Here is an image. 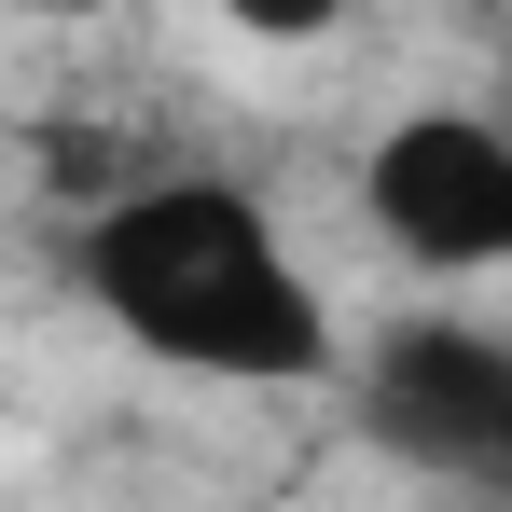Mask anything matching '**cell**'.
Wrapping results in <instances>:
<instances>
[{
    "mask_svg": "<svg viewBox=\"0 0 512 512\" xmlns=\"http://www.w3.org/2000/svg\"><path fill=\"white\" fill-rule=\"evenodd\" d=\"M70 263H84V305L167 374H208V388H319L333 374V319H319L305 263L277 250L250 180H208V167L139 180L84 222Z\"/></svg>",
    "mask_w": 512,
    "mask_h": 512,
    "instance_id": "cell-1",
    "label": "cell"
},
{
    "mask_svg": "<svg viewBox=\"0 0 512 512\" xmlns=\"http://www.w3.org/2000/svg\"><path fill=\"white\" fill-rule=\"evenodd\" d=\"M360 208L416 277H499L512 263V125L499 111H402L360 167Z\"/></svg>",
    "mask_w": 512,
    "mask_h": 512,
    "instance_id": "cell-2",
    "label": "cell"
},
{
    "mask_svg": "<svg viewBox=\"0 0 512 512\" xmlns=\"http://www.w3.org/2000/svg\"><path fill=\"white\" fill-rule=\"evenodd\" d=\"M360 429L443 485H512V346L471 319H402L360 360Z\"/></svg>",
    "mask_w": 512,
    "mask_h": 512,
    "instance_id": "cell-3",
    "label": "cell"
},
{
    "mask_svg": "<svg viewBox=\"0 0 512 512\" xmlns=\"http://www.w3.org/2000/svg\"><path fill=\"white\" fill-rule=\"evenodd\" d=\"M250 42H319V28H346V0H222Z\"/></svg>",
    "mask_w": 512,
    "mask_h": 512,
    "instance_id": "cell-4",
    "label": "cell"
},
{
    "mask_svg": "<svg viewBox=\"0 0 512 512\" xmlns=\"http://www.w3.org/2000/svg\"><path fill=\"white\" fill-rule=\"evenodd\" d=\"M0 14H111V0H0Z\"/></svg>",
    "mask_w": 512,
    "mask_h": 512,
    "instance_id": "cell-5",
    "label": "cell"
},
{
    "mask_svg": "<svg viewBox=\"0 0 512 512\" xmlns=\"http://www.w3.org/2000/svg\"><path fill=\"white\" fill-rule=\"evenodd\" d=\"M499 125H512V70H499Z\"/></svg>",
    "mask_w": 512,
    "mask_h": 512,
    "instance_id": "cell-6",
    "label": "cell"
}]
</instances>
